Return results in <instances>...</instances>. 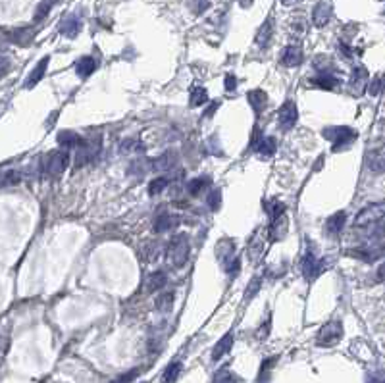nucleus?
Wrapping results in <instances>:
<instances>
[{"mask_svg": "<svg viewBox=\"0 0 385 383\" xmlns=\"http://www.w3.org/2000/svg\"><path fill=\"white\" fill-rule=\"evenodd\" d=\"M383 202L370 204L358 212L355 220V229L360 231L362 241H383Z\"/></svg>", "mask_w": 385, "mask_h": 383, "instance_id": "1", "label": "nucleus"}, {"mask_svg": "<svg viewBox=\"0 0 385 383\" xmlns=\"http://www.w3.org/2000/svg\"><path fill=\"white\" fill-rule=\"evenodd\" d=\"M189 254H191V243L187 239V235L177 233L170 241L168 249H166V260L170 262V266L179 270V268H183L187 264Z\"/></svg>", "mask_w": 385, "mask_h": 383, "instance_id": "2", "label": "nucleus"}, {"mask_svg": "<svg viewBox=\"0 0 385 383\" xmlns=\"http://www.w3.org/2000/svg\"><path fill=\"white\" fill-rule=\"evenodd\" d=\"M322 135H324V139H327V141L331 142V149H333V152H339V151L349 149V147L356 141V137H358V133H356L353 127H349V125H333V127H325V129H322Z\"/></svg>", "mask_w": 385, "mask_h": 383, "instance_id": "3", "label": "nucleus"}, {"mask_svg": "<svg viewBox=\"0 0 385 383\" xmlns=\"http://www.w3.org/2000/svg\"><path fill=\"white\" fill-rule=\"evenodd\" d=\"M216 258L222 264L223 272L229 277H235L241 270L239 258L235 256V241H231V239H222L216 245Z\"/></svg>", "mask_w": 385, "mask_h": 383, "instance_id": "4", "label": "nucleus"}, {"mask_svg": "<svg viewBox=\"0 0 385 383\" xmlns=\"http://www.w3.org/2000/svg\"><path fill=\"white\" fill-rule=\"evenodd\" d=\"M68 164H70V154L68 151H64V149H58V151H51L44 158H42V166H41V172H44L46 177H58L64 173V170L68 168Z\"/></svg>", "mask_w": 385, "mask_h": 383, "instance_id": "5", "label": "nucleus"}, {"mask_svg": "<svg viewBox=\"0 0 385 383\" xmlns=\"http://www.w3.org/2000/svg\"><path fill=\"white\" fill-rule=\"evenodd\" d=\"M101 149H102L101 137H97V139H83L81 145L75 149V166L77 168L87 166L89 162H92L101 154Z\"/></svg>", "mask_w": 385, "mask_h": 383, "instance_id": "6", "label": "nucleus"}, {"mask_svg": "<svg viewBox=\"0 0 385 383\" xmlns=\"http://www.w3.org/2000/svg\"><path fill=\"white\" fill-rule=\"evenodd\" d=\"M343 337V323L341 322H327L322 325V329L318 331L316 345L318 347H333L341 341Z\"/></svg>", "mask_w": 385, "mask_h": 383, "instance_id": "7", "label": "nucleus"}, {"mask_svg": "<svg viewBox=\"0 0 385 383\" xmlns=\"http://www.w3.org/2000/svg\"><path fill=\"white\" fill-rule=\"evenodd\" d=\"M351 254L366 262H375L383 256V241H362Z\"/></svg>", "mask_w": 385, "mask_h": 383, "instance_id": "8", "label": "nucleus"}, {"mask_svg": "<svg viewBox=\"0 0 385 383\" xmlns=\"http://www.w3.org/2000/svg\"><path fill=\"white\" fill-rule=\"evenodd\" d=\"M325 268V262L324 260H320L318 256H316L314 252H306L303 258V275L306 281H314L316 277L320 275V273L324 272Z\"/></svg>", "mask_w": 385, "mask_h": 383, "instance_id": "9", "label": "nucleus"}, {"mask_svg": "<svg viewBox=\"0 0 385 383\" xmlns=\"http://www.w3.org/2000/svg\"><path fill=\"white\" fill-rule=\"evenodd\" d=\"M299 120V110H297V104L293 101H285L279 108V114H277V121H279V127L283 131H289L293 129L295 123Z\"/></svg>", "mask_w": 385, "mask_h": 383, "instance_id": "10", "label": "nucleus"}, {"mask_svg": "<svg viewBox=\"0 0 385 383\" xmlns=\"http://www.w3.org/2000/svg\"><path fill=\"white\" fill-rule=\"evenodd\" d=\"M179 162V154L175 151H166L164 154L156 156L151 162V170L152 172H170L173 166Z\"/></svg>", "mask_w": 385, "mask_h": 383, "instance_id": "11", "label": "nucleus"}, {"mask_svg": "<svg viewBox=\"0 0 385 383\" xmlns=\"http://www.w3.org/2000/svg\"><path fill=\"white\" fill-rule=\"evenodd\" d=\"M331 20V4L329 2H318L314 6V10H312V23H314L316 27H325L327 23Z\"/></svg>", "mask_w": 385, "mask_h": 383, "instance_id": "12", "label": "nucleus"}, {"mask_svg": "<svg viewBox=\"0 0 385 383\" xmlns=\"http://www.w3.org/2000/svg\"><path fill=\"white\" fill-rule=\"evenodd\" d=\"M303 49L299 44H289V46H285L283 54H281V64L285 68H297L303 64Z\"/></svg>", "mask_w": 385, "mask_h": 383, "instance_id": "13", "label": "nucleus"}, {"mask_svg": "<svg viewBox=\"0 0 385 383\" xmlns=\"http://www.w3.org/2000/svg\"><path fill=\"white\" fill-rule=\"evenodd\" d=\"M345 223H347V214L343 210L341 212H335L331 218H327L325 222V233L331 237V239H337L341 231H343Z\"/></svg>", "mask_w": 385, "mask_h": 383, "instance_id": "14", "label": "nucleus"}, {"mask_svg": "<svg viewBox=\"0 0 385 383\" xmlns=\"http://www.w3.org/2000/svg\"><path fill=\"white\" fill-rule=\"evenodd\" d=\"M79 31H81V18H79L77 14H70L66 20L62 21L60 33L64 35V37L75 39V37L79 35Z\"/></svg>", "mask_w": 385, "mask_h": 383, "instance_id": "15", "label": "nucleus"}, {"mask_svg": "<svg viewBox=\"0 0 385 383\" xmlns=\"http://www.w3.org/2000/svg\"><path fill=\"white\" fill-rule=\"evenodd\" d=\"M287 216L285 214H279V216H275L272 218V223H270V239L272 241H281L285 239V235H287Z\"/></svg>", "mask_w": 385, "mask_h": 383, "instance_id": "16", "label": "nucleus"}, {"mask_svg": "<svg viewBox=\"0 0 385 383\" xmlns=\"http://www.w3.org/2000/svg\"><path fill=\"white\" fill-rule=\"evenodd\" d=\"M366 166H368V170L375 175H381L385 170V156H383V151L381 149H377V151H372L368 152V156H366Z\"/></svg>", "mask_w": 385, "mask_h": 383, "instance_id": "17", "label": "nucleus"}, {"mask_svg": "<svg viewBox=\"0 0 385 383\" xmlns=\"http://www.w3.org/2000/svg\"><path fill=\"white\" fill-rule=\"evenodd\" d=\"M233 341H235V335L229 331V333H225L222 339L216 343V347H214V351H212V360H214V362H218L220 358H223L225 354L231 351V347H233Z\"/></svg>", "mask_w": 385, "mask_h": 383, "instance_id": "18", "label": "nucleus"}, {"mask_svg": "<svg viewBox=\"0 0 385 383\" xmlns=\"http://www.w3.org/2000/svg\"><path fill=\"white\" fill-rule=\"evenodd\" d=\"M56 141H58V145H60L64 151H70V149H77V147H79V145L83 142V139L75 131L64 129V131L58 133Z\"/></svg>", "mask_w": 385, "mask_h": 383, "instance_id": "19", "label": "nucleus"}, {"mask_svg": "<svg viewBox=\"0 0 385 383\" xmlns=\"http://www.w3.org/2000/svg\"><path fill=\"white\" fill-rule=\"evenodd\" d=\"M49 62H51V58L44 56V58H41V62L31 70V73L27 75V81H25V87H27V89L35 87V85L44 77V71H46V68H49Z\"/></svg>", "mask_w": 385, "mask_h": 383, "instance_id": "20", "label": "nucleus"}, {"mask_svg": "<svg viewBox=\"0 0 385 383\" xmlns=\"http://www.w3.org/2000/svg\"><path fill=\"white\" fill-rule=\"evenodd\" d=\"M272 35H274V21H272V18H268L260 25L258 33H256V44L260 49H266L270 44V40H272Z\"/></svg>", "mask_w": 385, "mask_h": 383, "instance_id": "21", "label": "nucleus"}, {"mask_svg": "<svg viewBox=\"0 0 385 383\" xmlns=\"http://www.w3.org/2000/svg\"><path fill=\"white\" fill-rule=\"evenodd\" d=\"M177 216H172V214H160L156 220H154V231L156 233H166L172 231L173 227H177Z\"/></svg>", "mask_w": 385, "mask_h": 383, "instance_id": "22", "label": "nucleus"}, {"mask_svg": "<svg viewBox=\"0 0 385 383\" xmlns=\"http://www.w3.org/2000/svg\"><path fill=\"white\" fill-rule=\"evenodd\" d=\"M99 68V62L94 60L92 56H83V58H79V60L75 62V71H77V75L79 77H89L92 71Z\"/></svg>", "mask_w": 385, "mask_h": 383, "instance_id": "23", "label": "nucleus"}, {"mask_svg": "<svg viewBox=\"0 0 385 383\" xmlns=\"http://www.w3.org/2000/svg\"><path fill=\"white\" fill-rule=\"evenodd\" d=\"M210 183H212V179H210L208 175H204V177H195V179H191V181H187L185 189H187V193H189L191 197H197V195H201L203 191H206V189L210 187Z\"/></svg>", "mask_w": 385, "mask_h": 383, "instance_id": "24", "label": "nucleus"}, {"mask_svg": "<svg viewBox=\"0 0 385 383\" xmlns=\"http://www.w3.org/2000/svg\"><path fill=\"white\" fill-rule=\"evenodd\" d=\"M275 149H277V141H275L274 137H262L260 141L256 142V147H254V151L258 152L260 156H264V158L274 156Z\"/></svg>", "mask_w": 385, "mask_h": 383, "instance_id": "25", "label": "nucleus"}, {"mask_svg": "<svg viewBox=\"0 0 385 383\" xmlns=\"http://www.w3.org/2000/svg\"><path fill=\"white\" fill-rule=\"evenodd\" d=\"M247 101H249V104H251V108H253L254 114L258 116V114L266 108L268 97H266V92L264 91H251L249 94H247Z\"/></svg>", "mask_w": 385, "mask_h": 383, "instance_id": "26", "label": "nucleus"}, {"mask_svg": "<svg viewBox=\"0 0 385 383\" xmlns=\"http://www.w3.org/2000/svg\"><path fill=\"white\" fill-rule=\"evenodd\" d=\"M312 83H314L316 87H320V89L333 91L335 87H337V83H339V79L335 77L333 73H318V77H314Z\"/></svg>", "mask_w": 385, "mask_h": 383, "instance_id": "27", "label": "nucleus"}, {"mask_svg": "<svg viewBox=\"0 0 385 383\" xmlns=\"http://www.w3.org/2000/svg\"><path fill=\"white\" fill-rule=\"evenodd\" d=\"M366 81H368V71H366L362 66H358V68L353 71V77H351L353 89H356V92H362L366 87Z\"/></svg>", "mask_w": 385, "mask_h": 383, "instance_id": "28", "label": "nucleus"}, {"mask_svg": "<svg viewBox=\"0 0 385 383\" xmlns=\"http://www.w3.org/2000/svg\"><path fill=\"white\" fill-rule=\"evenodd\" d=\"M168 283V275L164 272H154L149 275V281H147V287H149V291L154 293V291H160L164 285Z\"/></svg>", "mask_w": 385, "mask_h": 383, "instance_id": "29", "label": "nucleus"}, {"mask_svg": "<svg viewBox=\"0 0 385 383\" xmlns=\"http://www.w3.org/2000/svg\"><path fill=\"white\" fill-rule=\"evenodd\" d=\"M173 306V293H162V295H158V299H156V308L160 310V312H170Z\"/></svg>", "mask_w": 385, "mask_h": 383, "instance_id": "30", "label": "nucleus"}, {"mask_svg": "<svg viewBox=\"0 0 385 383\" xmlns=\"http://www.w3.org/2000/svg\"><path fill=\"white\" fill-rule=\"evenodd\" d=\"M314 68L318 73H333V62L327 56H316Z\"/></svg>", "mask_w": 385, "mask_h": 383, "instance_id": "31", "label": "nucleus"}, {"mask_svg": "<svg viewBox=\"0 0 385 383\" xmlns=\"http://www.w3.org/2000/svg\"><path fill=\"white\" fill-rule=\"evenodd\" d=\"M168 185H170V179H168V177H156V179L151 181V185H149V195H151V197H156V195L166 191Z\"/></svg>", "mask_w": 385, "mask_h": 383, "instance_id": "32", "label": "nucleus"}, {"mask_svg": "<svg viewBox=\"0 0 385 383\" xmlns=\"http://www.w3.org/2000/svg\"><path fill=\"white\" fill-rule=\"evenodd\" d=\"M54 4H56V0H41L39 6H37V12H35V21L44 20V18L49 16V12L52 10Z\"/></svg>", "mask_w": 385, "mask_h": 383, "instance_id": "33", "label": "nucleus"}, {"mask_svg": "<svg viewBox=\"0 0 385 383\" xmlns=\"http://www.w3.org/2000/svg\"><path fill=\"white\" fill-rule=\"evenodd\" d=\"M208 102V91L204 87H197L191 92V106H203Z\"/></svg>", "mask_w": 385, "mask_h": 383, "instance_id": "34", "label": "nucleus"}, {"mask_svg": "<svg viewBox=\"0 0 385 383\" xmlns=\"http://www.w3.org/2000/svg\"><path fill=\"white\" fill-rule=\"evenodd\" d=\"M206 202H208V208H210V210L218 212L220 206H222V191H220V189H212V191L208 193V197H206Z\"/></svg>", "mask_w": 385, "mask_h": 383, "instance_id": "35", "label": "nucleus"}, {"mask_svg": "<svg viewBox=\"0 0 385 383\" xmlns=\"http://www.w3.org/2000/svg\"><path fill=\"white\" fill-rule=\"evenodd\" d=\"M179 373H181V364L172 362L166 368V372H164V383H173L179 377Z\"/></svg>", "mask_w": 385, "mask_h": 383, "instance_id": "36", "label": "nucleus"}, {"mask_svg": "<svg viewBox=\"0 0 385 383\" xmlns=\"http://www.w3.org/2000/svg\"><path fill=\"white\" fill-rule=\"evenodd\" d=\"M149 166H151V162L145 160V158H141V160H135L131 166H129V172L137 173V175H142V173H147Z\"/></svg>", "mask_w": 385, "mask_h": 383, "instance_id": "37", "label": "nucleus"}, {"mask_svg": "<svg viewBox=\"0 0 385 383\" xmlns=\"http://www.w3.org/2000/svg\"><path fill=\"white\" fill-rule=\"evenodd\" d=\"M381 87H383L381 75H375L374 79L370 81V85H368V91H370L372 97H379V94H381Z\"/></svg>", "mask_w": 385, "mask_h": 383, "instance_id": "38", "label": "nucleus"}, {"mask_svg": "<svg viewBox=\"0 0 385 383\" xmlns=\"http://www.w3.org/2000/svg\"><path fill=\"white\" fill-rule=\"evenodd\" d=\"M258 289H260V277H254L253 283L247 287V301H251L254 295L258 293Z\"/></svg>", "mask_w": 385, "mask_h": 383, "instance_id": "39", "label": "nucleus"}, {"mask_svg": "<svg viewBox=\"0 0 385 383\" xmlns=\"http://www.w3.org/2000/svg\"><path fill=\"white\" fill-rule=\"evenodd\" d=\"M137 373H139V370H131V372H127V373H122L120 377H116L112 383H131L135 377H137Z\"/></svg>", "mask_w": 385, "mask_h": 383, "instance_id": "40", "label": "nucleus"}, {"mask_svg": "<svg viewBox=\"0 0 385 383\" xmlns=\"http://www.w3.org/2000/svg\"><path fill=\"white\" fill-rule=\"evenodd\" d=\"M12 64H10V58L8 56H2L0 54V77H4L8 71H10Z\"/></svg>", "mask_w": 385, "mask_h": 383, "instance_id": "41", "label": "nucleus"}, {"mask_svg": "<svg viewBox=\"0 0 385 383\" xmlns=\"http://www.w3.org/2000/svg\"><path fill=\"white\" fill-rule=\"evenodd\" d=\"M237 89V77L235 75H225V91L227 92H233Z\"/></svg>", "mask_w": 385, "mask_h": 383, "instance_id": "42", "label": "nucleus"}, {"mask_svg": "<svg viewBox=\"0 0 385 383\" xmlns=\"http://www.w3.org/2000/svg\"><path fill=\"white\" fill-rule=\"evenodd\" d=\"M218 106H220V102H212V104H210V108H208V110H206V114H204V118H210L214 112H216V108H218Z\"/></svg>", "mask_w": 385, "mask_h": 383, "instance_id": "43", "label": "nucleus"}, {"mask_svg": "<svg viewBox=\"0 0 385 383\" xmlns=\"http://www.w3.org/2000/svg\"><path fill=\"white\" fill-rule=\"evenodd\" d=\"M368 383H383V377H381V373H377V375H372Z\"/></svg>", "mask_w": 385, "mask_h": 383, "instance_id": "44", "label": "nucleus"}, {"mask_svg": "<svg viewBox=\"0 0 385 383\" xmlns=\"http://www.w3.org/2000/svg\"><path fill=\"white\" fill-rule=\"evenodd\" d=\"M377 281H383V266H379L377 270Z\"/></svg>", "mask_w": 385, "mask_h": 383, "instance_id": "45", "label": "nucleus"}, {"mask_svg": "<svg viewBox=\"0 0 385 383\" xmlns=\"http://www.w3.org/2000/svg\"><path fill=\"white\" fill-rule=\"evenodd\" d=\"M251 4H253V0H241V6H243V8L251 6Z\"/></svg>", "mask_w": 385, "mask_h": 383, "instance_id": "46", "label": "nucleus"}, {"mask_svg": "<svg viewBox=\"0 0 385 383\" xmlns=\"http://www.w3.org/2000/svg\"><path fill=\"white\" fill-rule=\"evenodd\" d=\"M281 2H283V4H287V6H289V4H297V2H301V0H281Z\"/></svg>", "mask_w": 385, "mask_h": 383, "instance_id": "47", "label": "nucleus"}]
</instances>
